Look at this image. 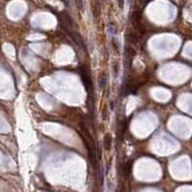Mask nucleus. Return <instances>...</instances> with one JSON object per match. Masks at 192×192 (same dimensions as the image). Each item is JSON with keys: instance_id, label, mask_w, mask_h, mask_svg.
<instances>
[{"instance_id": "1", "label": "nucleus", "mask_w": 192, "mask_h": 192, "mask_svg": "<svg viewBox=\"0 0 192 192\" xmlns=\"http://www.w3.org/2000/svg\"><path fill=\"white\" fill-rule=\"evenodd\" d=\"M80 74H81V77H82V81L84 83L85 88L88 93V97H90L92 96V94H93L92 81V78H90V75H89V73L87 72V70L85 67L80 68Z\"/></svg>"}, {"instance_id": "3", "label": "nucleus", "mask_w": 192, "mask_h": 192, "mask_svg": "<svg viewBox=\"0 0 192 192\" xmlns=\"http://www.w3.org/2000/svg\"><path fill=\"white\" fill-rule=\"evenodd\" d=\"M112 146H113V138L109 134H107L104 137V147L106 150L109 151Z\"/></svg>"}, {"instance_id": "5", "label": "nucleus", "mask_w": 192, "mask_h": 192, "mask_svg": "<svg viewBox=\"0 0 192 192\" xmlns=\"http://www.w3.org/2000/svg\"><path fill=\"white\" fill-rule=\"evenodd\" d=\"M112 44H113V47H114V51H115L117 54H119V52H120V43H119V42H118V39L115 38L114 37H113Z\"/></svg>"}, {"instance_id": "2", "label": "nucleus", "mask_w": 192, "mask_h": 192, "mask_svg": "<svg viewBox=\"0 0 192 192\" xmlns=\"http://www.w3.org/2000/svg\"><path fill=\"white\" fill-rule=\"evenodd\" d=\"M108 85V75L105 72H102L98 78V86L101 89H104Z\"/></svg>"}, {"instance_id": "4", "label": "nucleus", "mask_w": 192, "mask_h": 192, "mask_svg": "<svg viewBox=\"0 0 192 192\" xmlns=\"http://www.w3.org/2000/svg\"><path fill=\"white\" fill-rule=\"evenodd\" d=\"M131 169H132V163H126V164H124V166H123V168H122V173H123V175L124 176H126V177H128L130 174H131Z\"/></svg>"}, {"instance_id": "7", "label": "nucleus", "mask_w": 192, "mask_h": 192, "mask_svg": "<svg viewBox=\"0 0 192 192\" xmlns=\"http://www.w3.org/2000/svg\"><path fill=\"white\" fill-rule=\"evenodd\" d=\"M117 3L120 9H123L124 8V0H117Z\"/></svg>"}, {"instance_id": "6", "label": "nucleus", "mask_w": 192, "mask_h": 192, "mask_svg": "<svg viewBox=\"0 0 192 192\" xmlns=\"http://www.w3.org/2000/svg\"><path fill=\"white\" fill-rule=\"evenodd\" d=\"M74 1L76 3L77 8L80 10V11H83V9H84V1L83 0H74Z\"/></svg>"}]
</instances>
